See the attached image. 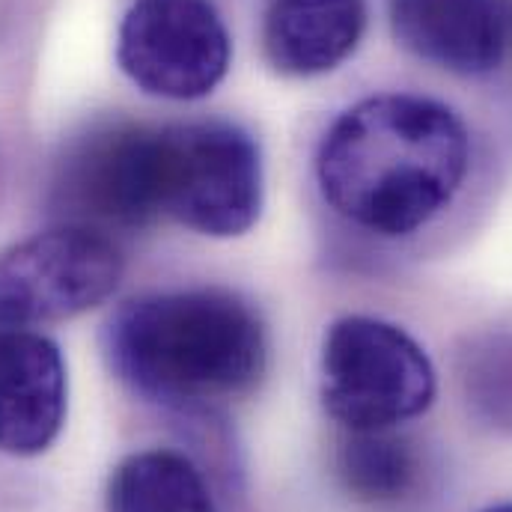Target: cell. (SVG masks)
Instances as JSON below:
<instances>
[{
  "label": "cell",
  "mask_w": 512,
  "mask_h": 512,
  "mask_svg": "<svg viewBox=\"0 0 512 512\" xmlns=\"http://www.w3.org/2000/svg\"><path fill=\"white\" fill-rule=\"evenodd\" d=\"M468 164V131L447 105L384 93L334 120L316 176L337 215L396 239L429 224L456 197Z\"/></svg>",
  "instance_id": "obj_1"
},
{
  "label": "cell",
  "mask_w": 512,
  "mask_h": 512,
  "mask_svg": "<svg viewBox=\"0 0 512 512\" xmlns=\"http://www.w3.org/2000/svg\"><path fill=\"white\" fill-rule=\"evenodd\" d=\"M105 352L123 382L161 405L194 408L251 390L265 370V331L224 289L155 292L108 322Z\"/></svg>",
  "instance_id": "obj_2"
},
{
  "label": "cell",
  "mask_w": 512,
  "mask_h": 512,
  "mask_svg": "<svg viewBox=\"0 0 512 512\" xmlns=\"http://www.w3.org/2000/svg\"><path fill=\"white\" fill-rule=\"evenodd\" d=\"M322 399L328 414L352 432L396 429L432 405L435 367L399 325L346 316L325 334Z\"/></svg>",
  "instance_id": "obj_3"
},
{
  "label": "cell",
  "mask_w": 512,
  "mask_h": 512,
  "mask_svg": "<svg viewBox=\"0 0 512 512\" xmlns=\"http://www.w3.org/2000/svg\"><path fill=\"white\" fill-rule=\"evenodd\" d=\"M262 209L254 137L233 123L158 128V212L203 236L248 233Z\"/></svg>",
  "instance_id": "obj_4"
},
{
  "label": "cell",
  "mask_w": 512,
  "mask_h": 512,
  "mask_svg": "<svg viewBox=\"0 0 512 512\" xmlns=\"http://www.w3.org/2000/svg\"><path fill=\"white\" fill-rule=\"evenodd\" d=\"M123 256L96 230L63 224L0 254V331L63 322L99 307Z\"/></svg>",
  "instance_id": "obj_5"
},
{
  "label": "cell",
  "mask_w": 512,
  "mask_h": 512,
  "mask_svg": "<svg viewBox=\"0 0 512 512\" xmlns=\"http://www.w3.org/2000/svg\"><path fill=\"white\" fill-rule=\"evenodd\" d=\"M233 42L209 0H134L117 60L143 93L173 102L209 96L230 69Z\"/></svg>",
  "instance_id": "obj_6"
},
{
  "label": "cell",
  "mask_w": 512,
  "mask_h": 512,
  "mask_svg": "<svg viewBox=\"0 0 512 512\" xmlns=\"http://www.w3.org/2000/svg\"><path fill=\"white\" fill-rule=\"evenodd\" d=\"M54 206L66 224L96 233L158 218V128L108 126L81 137L60 161Z\"/></svg>",
  "instance_id": "obj_7"
},
{
  "label": "cell",
  "mask_w": 512,
  "mask_h": 512,
  "mask_svg": "<svg viewBox=\"0 0 512 512\" xmlns=\"http://www.w3.org/2000/svg\"><path fill=\"white\" fill-rule=\"evenodd\" d=\"M66 420V364L54 340L0 331V453L39 456Z\"/></svg>",
  "instance_id": "obj_8"
},
{
  "label": "cell",
  "mask_w": 512,
  "mask_h": 512,
  "mask_svg": "<svg viewBox=\"0 0 512 512\" xmlns=\"http://www.w3.org/2000/svg\"><path fill=\"white\" fill-rule=\"evenodd\" d=\"M390 27L414 57L468 78L495 72L507 48L498 0H390Z\"/></svg>",
  "instance_id": "obj_9"
},
{
  "label": "cell",
  "mask_w": 512,
  "mask_h": 512,
  "mask_svg": "<svg viewBox=\"0 0 512 512\" xmlns=\"http://www.w3.org/2000/svg\"><path fill=\"white\" fill-rule=\"evenodd\" d=\"M364 27V0H268L262 12V51L280 75L313 78L349 60Z\"/></svg>",
  "instance_id": "obj_10"
},
{
  "label": "cell",
  "mask_w": 512,
  "mask_h": 512,
  "mask_svg": "<svg viewBox=\"0 0 512 512\" xmlns=\"http://www.w3.org/2000/svg\"><path fill=\"white\" fill-rule=\"evenodd\" d=\"M108 512H215V501L191 459L173 450H143L114 468Z\"/></svg>",
  "instance_id": "obj_11"
},
{
  "label": "cell",
  "mask_w": 512,
  "mask_h": 512,
  "mask_svg": "<svg viewBox=\"0 0 512 512\" xmlns=\"http://www.w3.org/2000/svg\"><path fill=\"white\" fill-rule=\"evenodd\" d=\"M337 474L355 501L384 507L402 501L417 486L420 459L414 444L396 429H349L337 453Z\"/></svg>",
  "instance_id": "obj_12"
},
{
  "label": "cell",
  "mask_w": 512,
  "mask_h": 512,
  "mask_svg": "<svg viewBox=\"0 0 512 512\" xmlns=\"http://www.w3.org/2000/svg\"><path fill=\"white\" fill-rule=\"evenodd\" d=\"M459 382L474 414L512 429V334H480L459 355Z\"/></svg>",
  "instance_id": "obj_13"
},
{
  "label": "cell",
  "mask_w": 512,
  "mask_h": 512,
  "mask_svg": "<svg viewBox=\"0 0 512 512\" xmlns=\"http://www.w3.org/2000/svg\"><path fill=\"white\" fill-rule=\"evenodd\" d=\"M483 512H512V504H498V507H489V510Z\"/></svg>",
  "instance_id": "obj_14"
}]
</instances>
